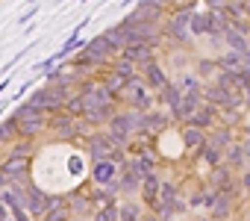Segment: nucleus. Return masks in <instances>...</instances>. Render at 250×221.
I'll return each mask as SVG.
<instances>
[{"label":"nucleus","instance_id":"1","mask_svg":"<svg viewBox=\"0 0 250 221\" xmlns=\"http://www.w3.org/2000/svg\"><path fill=\"white\" fill-rule=\"evenodd\" d=\"M62 97H65V88L62 86H50V88L36 91V97L30 100V106H36V109H56L62 103Z\"/></svg>","mask_w":250,"mask_h":221},{"label":"nucleus","instance_id":"2","mask_svg":"<svg viewBox=\"0 0 250 221\" xmlns=\"http://www.w3.org/2000/svg\"><path fill=\"white\" fill-rule=\"evenodd\" d=\"M124 56H127V62H147L150 59V47L147 44H130Z\"/></svg>","mask_w":250,"mask_h":221},{"label":"nucleus","instance_id":"3","mask_svg":"<svg viewBox=\"0 0 250 221\" xmlns=\"http://www.w3.org/2000/svg\"><path fill=\"white\" fill-rule=\"evenodd\" d=\"M94 180H97V183L115 180V165H112V162H97V165H94Z\"/></svg>","mask_w":250,"mask_h":221},{"label":"nucleus","instance_id":"4","mask_svg":"<svg viewBox=\"0 0 250 221\" xmlns=\"http://www.w3.org/2000/svg\"><path fill=\"white\" fill-rule=\"evenodd\" d=\"M183 142H186L188 148H200V145H203V133L194 130V127H186V130H183Z\"/></svg>","mask_w":250,"mask_h":221},{"label":"nucleus","instance_id":"5","mask_svg":"<svg viewBox=\"0 0 250 221\" xmlns=\"http://www.w3.org/2000/svg\"><path fill=\"white\" fill-rule=\"evenodd\" d=\"M209 100H218V103H235V97H232L229 91H224V88H212V91H209Z\"/></svg>","mask_w":250,"mask_h":221},{"label":"nucleus","instance_id":"6","mask_svg":"<svg viewBox=\"0 0 250 221\" xmlns=\"http://www.w3.org/2000/svg\"><path fill=\"white\" fill-rule=\"evenodd\" d=\"M53 127L59 130V136H71V133H74V121H71V118H56Z\"/></svg>","mask_w":250,"mask_h":221},{"label":"nucleus","instance_id":"7","mask_svg":"<svg viewBox=\"0 0 250 221\" xmlns=\"http://www.w3.org/2000/svg\"><path fill=\"white\" fill-rule=\"evenodd\" d=\"M209 121H212V109H203V112L191 115V124H194V130H197V127H206Z\"/></svg>","mask_w":250,"mask_h":221},{"label":"nucleus","instance_id":"8","mask_svg":"<svg viewBox=\"0 0 250 221\" xmlns=\"http://www.w3.org/2000/svg\"><path fill=\"white\" fill-rule=\"evenodd\" d=\"M145 127H153V130H159V127H168V118L165 115H150V118H145Z\"/></svg>","mask_w":250,"mask_h":221},{"label":"nucleus","instance_id":"9","mask_svg":"<svg viewBox=\"0 0 250 221\" xmlns=\"http://www.w3.org/2000/svg\"><path fill=\"white\" fill-rule=\"evenodd\" d=\"M147 74H150L147 80H150L153 86H165V74H162V71H159L156 65H150V71H147Z\"/></svg>","mask_w":250,"mask_h":221},{"label":"nucleus","instance_id":"10","mask_svg":"<svg viewBox=\"0 0 250 221\" xmlns=\"http://www.w3.org/2000/svg\"><path fill=\"white\" fill-rule=\"evenodd\" d=\"M227 42H229V44H232V47H235V50H238V53H241V50H244V47H247V44H244V39H241V36H235V33H232V30H229V33H227Z\"/></svg>","mask_w":250,"mask_h":221},{"label":"nucleus","instance_id":"11","mask_svg":"<svg viewBox=\"0 0 250 221\" xmlns=\"http://www.w3.org/2000/svg\"><path fill=\"white\" fill-rule=\"evenodd\" d=\"M65 215H68V212H65V209H50V212H47V215H44V221H68V218H65Z\"/></svg>","mask_w":250,"mask_h":221},{"label":"nucleus","instance_id":"12","mask_svg":"<svg viewBox=\"0 0 250 221\" xmlns=\"http://www.w3.org/2000/svg\"><path fill=\"white\" fill-rule=\"evenodd\" d=\"M121 221H139L136 218V206H124L121 209Z\"/></svg>","mask_w":250,"mask_h":221},{"label":"nucleus","instance_id":"13","mask_svg":"<svg viewBox=\"0 0 250 221\" xmlns=\"http://www.w3.org/2000/svg\"><path fill=\"white\" fill-rule=\"evenodd\" d=\"M115 218H118V209H103L97 215V221H115Z\"/></svg>","mask_w":250,"mask_h":221},{"label":"nucleus","instance_id":"14","mask_svg":"<svg viewBox=\"0 0 250 221\" xmlns=\"http://www.w3.org/2000/svg\"><path fill=\"white\" fill-rule=\"evenodd\" d=\"M124 83H127V80H124V77H109V88H121Z\"/></svg>","mask_w":250,"mask_h":221},{"label":"nucleus","instance_id":"15","mask_svg":"<svg viewBox=\"0 0 250 221\" xmlns=\"http://www.w3.org/2000/svg\"><path fill=\"white\" fill-rule=\"evenodd\" d=\"M15 221H30V218H27V212H24L21 206H15Z\"/></svg>","mask_w":250,"mask_h":221},{"label":"nucleus","instance_id":"16","mask_svg":"<svg viewBox=\"0 0 250 221\" xmlns=\"http://www.w3.org/2000/svg\"><path fill=\"white\" fill-rule=\"evenodd\" d=\"M3 183H6V177H3V174H0V186H3Z\"/></svg>","mask_w":250,"mask_h":221}]
</instances>
